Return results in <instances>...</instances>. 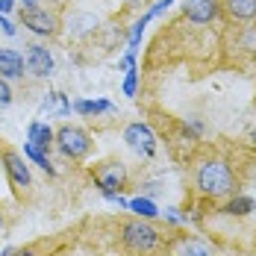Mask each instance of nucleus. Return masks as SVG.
Segmentation results:
<instances>
[{
  "instance_id": "obj_1",
  "label": "nucleus",
  "mask_w": 256,
  "mask_h": 256,
  "mask_svg": "<svg viewBox=\"0 0 256 256\" xmlns=\"http://www.w3.org/2000/svg\"><path fill=\"white\" fill-rule=\"evenodd\" d=\"M194 188L204 198H212V200L236 194V174H232L230 162L218 159V156L200 159L198 168H194Z\"/></svg>"
},
{
  "instance_id": "obj_2",
  "label": "nucleus",
  "mask_w": 256,
  "mask_h": 256,
  "mask_svg": "<svg viewBox=\"0 0 256 256\" xmlns=\"http://www.w3.org/2000/svg\"><path fill=\"white\" fill-rule=\"evenodd\" d=\"M118 236H121V244L127 250H132V254H150V250H156L162 244V232L156 230L150 221L136 218V215L121 224Z\"/></svg>"
},
{
  "instance_id": "obj_3",
  "label": "nucleus",
  "mask_w": 256,
  "mask_h": 256,
  "mask_svg": "<svg viewBox=\"0 0 256 256\" xmlns=\"http://www.w3.org/2000/svg\"><path fill=\"white\" fill-rule=\"evenodd\" d=\"M53 148L65 156V159L80 162V159H86V156L92 154L94 142H92V136H88L86 127H80V124H62V127L56 130Z\"/></svg>"
},
{
  "instance_id": "obj_4",
  "label": "nucleus",
  "mask_w": 256,
  "mask_h": 256,
  "mask_svg": "<svg viewBox=\"0 0 256 256\" xmlns=\"http://www.w3.org/2000/svg\"><path fill=\"white\" fill-rule=\"evenodd\" d=\"M121 138H124V144H127L136 156H142V159H154L156 156L159 142H156V132L148 127L144 121H132V124H127L124 132H121Z\"/></svg>"
},
{
  "instance_id": "obj_5",
  "label": "nucleus",
  "mask_w": 256,
  "mask_h": 256,
  "mask_svg": "<svg viewBox=\"0 0 256 256\" xmlns=\"http://www.w3.org/2000/svg\"><path fill=\"white\" fill-rule=\"evenodd\" d=\"M92 180H94V186L103 192H124L130 182V174H127V165L124 162H118V159H106L100 165H94L92 168Z\"/></svg>"
},
{
  "instance_id": "obj_6",
  "label": "nucleus",
  "mask_w": 256,
  "mask_h": 256,
  "mask_svg": "<svg viewBox=\"0 0 256 256\" xmlns=\"http://www.w3.org/2000/svg\"><path fill=\"white\" fill-rule=\"evenodd\" d=\"M0 165H3V171H6V177H9L15 192L32 188V174H30L24 154H18L15 148H0Z\"/></svg>"
},
{
  "instance_id": "obj_7",
  "label": "nucleus",
  "mask_w": 256,
  "mask_h": 256,
  "mask_svg": "<svg viewBox=\"0 0 256 256\" xmlns=\"http://www.w3.org/2000/svg\"><path fill=\"white\" fill-rule=\"evenodd\" d=\"M21 24H24L26 32H32V36H38V38H53L56 32H59V15H56V9L50 6H38V9H30V12H21Z\"/></svg>"
},
{
  "instance_id": "obj_8",
  "label": "nucleus",
  "mask_w": 256,
  "mask_h": 256,
  "mask_svg": "<svg viewBox=\"0 0 256 256\" xmlns=\"http://www.w3.org/2000/svg\"><path fill=\"white\" fill-rule=\"evenodd\" d=\"M24 68L30 77L36 80H50L56 74V59H53L50 48L38 44V42H30L24 48Z\"/></svg>"
},
{
  "instance_id": "obj_9",
  "label": "nucleus",
  "mask_w": 256,
  "mask_h": 256,
  "mask_svg": "<svg viewBox=\"0 0 256 256\" xmlns=\"http://www.w3.org/2000/svg\"><path fill=\"white\" fill-rule=\"evenodd\" d=\"M182 12H186V18H188L192 24L206 26L221 15V0H188V3L182 6Z\"/></svg>"
},
{
  "instance_id": "obj_10",
  "label": "nucleus",
  "mask_w": 256,
  "mask_h": 256,
  "mask_svg": "<svg viewBox=\"0 0 256 256\" xmlns=\"http://www.w3.org/2000/svg\"><path fill=\"white\" fill-rule=\"evenodd\" d=\"M26 68H24V53L12 50V48H0V80H24Z\"/></svg>"
},
{
  "instance_id": "obj_11",
  "label": "nucleus",
  "mask_w": 256,
  "mask_h": 256,
  "mask_svg": "<svg viewBox=\"0 0 256 256\" xmlns=\"http://www.w3.org/2000/svg\"><path fill=\"white\" fill-rule=\"evenodd\" d=\"M221 9L236 24H254L256 21V0H221Z\"/></svg>"
},
{
  "instance_id": "obj_12",
  "label": "nucleus",
  "mask_w": 256,
  "mask_h": 256,
  "mask_svg": "<svg viewBox=\"0 0 256 256\" xmlns=\"http://www.w3.org/2000/svg\"><path fill=\"white\" fill-rule=\"evenodd\" d=\"M174 256H215V250L200 236H180L174 242Z\"/></svg>"
},
{
  "instance_id": "obj_13",
  "label": "nucleus",
  "mask_w": 256,
  "mask_h": 256,
  "mask_svg": "<svg viewBox=\"0 0 256 256\" xmlns=\"http://www.w3.org/2000/svg\"><path fill=\"white\" fill-rule=\"evenodd\" d=\"M42 112H48V118H68V115L74 112V106L68 100V94L50 88V92L42 98Z\"/></svg>"
},
{
  "instance_id": "obj_14",
  "label": "nucleus",
  "mask_w": 256,
  "mask_h": 256,
  "mask_svg": "<svg viewBox=\"0 0 256 256\" xmlns=\"http://www.w3.org/2000/svg\"><path fill=\"white\" fill-rule=\"evenodd\" d=\"M53 138H56V130H53L50 124H44V121H30V127H26V142H30V144H36L38 150L50 154Z\"/></svg>"
},
{
  "instance_id": "obj_15",
  "label": "nucleus",
  "mask_w": 256,
  "mask_h": 256,
  "mask_svg": "<svg viewBox=\"0 0 256 256\" xmlns=\"http://www.w3.org/2000/svg\"><path fill=\"white\" fill-rule=\"evenodd\" d=\"M71 106H74V112L82 115V118H98V115H112L115 112V103L103 100V98H98V100H74Z\"/></svg>"
},
{
  "instance_id": "obj_16",
  "label": "nucleus",
  "mask_w": 256,
  "mask_h": 256,
  "mask_svg": "<svg viewBox=\"0 0 256 256\" xmlns=\"http://www.w3.org/2000/svg\"><path fill=\"white\" fill-rule=\"evenodd\" d=\"M221 212L230 218H248L250 212H256V200L248 194H230V200L221 206Z\"/></svg>"
},
{
  "instance_id": "obj_17",
  "label": "nucleus",
  "mask_w": 256,
  "mask_h": 256,
  "mask_svg": "<svg viewBox=\"0 0 256 256\" xmlns=\"http://www.w3.org/2000/svg\"><path fill=\"white\" fill-rule=\"evenodd\" d=\"M127 209L136 215V218H144V221H154V218L162 215V212H159V206H156L150 198H144V194H138V198L127 200Z\"/></svg>"
},
{
  "instance_id": "obj_18",
  "label": "nucleus",
  "mask_w": 256,
  "mask_h": 256,
  "mask_svg": "<svg viewBox=\"0 0 256 256\" xmlns=\"http://www.w3.org/2000/svg\"><path fill=\"white\" fill-rule=\"evenodd\" d=\"M24 156L36 165V168H42L48 177H56V168H53V162H50V154H44V150H38L36 144H30V142H24Z\"/></svg>"
},
{
  "instance_id": "obj_19",
  "label": "nucleus",
  "mask_w": 256,
  "mask_h": 256,
  "mask_svg": "<svg viewBox=\"0 0 256 256\" xmlns=\"http://www.w3.org/2000/svg\"><path fill=\"white\" fill-rule=\"evenodd\" d=\"M171 3H174V0H156L154 6H150V9H148V12H144L142 18H138V21H142V24H148V21H154L156 15H162V12H165V9H168Z\"/></svg>"
},
{
  "instance_id": "obj_20",
  "label": "nucleus",
  "mask_w": 256,
  "mask_h": 256,
  "mask_svg": "<svg viewBox=\"0 0 256 256\" xmlns=\"http://www.w3.org/2000/svg\"><path fill=\"white\" fill-rule=\"evenodd\" d=\"M12 100H15V92H12L9 80H0V109H9Z\"/></svg>"
},
{
  "instance_id": "obj_21",
  "label": "nucleus",
  "mask_w": 256,
  "mask_h": 256,
  "mask_svg": "<svg viewBox=\"0 0 256 256\" xmlns=\"http://www.w3.org/2000/svg\"><path fill=\"white\" fill-rule=\"evenodd\" d=\"M136 92H138V71H130L127 77H124V94L136 98Z\"/></svg>"
},
{
  "instance_id": "obj_22",
  "label": "nucleus",
  "mask_w": 256,
  "mask_h": 256,
  "mask_svg": "<svg viewBox=\"0 0 256 256\" xmlns=\"http://www.w3.org/2000/svg\"><path fill=\"white\" fill-rule=\"evenodd\" d=\"M165 221H171V224H188V215H180V209H174V206H171V209H165Z\"/></svg>"
},
{
  "instance_id": "obj_23",
  "label": "nucleus",
  "mask_w": 256,
  "mask_h": 256,
  "mask_svg": "<svg viewBox=\"0 0 256 256\" xmlns=\"http://www.w3.org/2000/svg\"><path fill=\"white\" fill-rule=\"evenodd\" d=\"M0 30H3V32H6L9 38H12V36L18 32V26H15L12 21H9V15H0Z\"/></svg>"
},
{
  "instance_id": "obj_24",
  "label": "nucleus",
  "mask_w": 256,
  "mask_h": 256,
  "mask_svg": "<svg viewBox=\"0 0 256 256\" xmlns=\"http://www.w3.org/2000/svg\"><path fill=\"white\" fill-rule=\"evenodd\" d=\"M242 44H244L248 50H256V26H250V30L244 32V38H242Z\"/></svg>"
},
{
  "instance_id": "obj_25",
  "label": "nucleus",
  "mask_w": 256,
  "mask_h": 256,
  "mask_svg": "<svg viewBox=\"0 0 256 256\" xmlns=\"http://www.w3.org/2000/svg\"><path fill=\"white\" fill-rule=\"evenodd\" d=\"M121 68H124V71H136V50H127V56H124V59H121Z\"/></svg>"
},
{
  "instance_id": "obj_26",
  "label": "nucleus",
  "mask_w": 256,
  "mask_h": 256,
  "mask_svg": "<svg viewBox=\"0 0 256 256\" xmlns=\"http://www.w3.org/2000/svg\"><path fill=\"white\" fill-rule=\"evenodd\" d=\"M42 6V0H18V9L21 12H30V9H38Z\"/></svg>"
},
{
  "instance_id": "obj_27",
  "label": "nucleus",
  "mask_w": 256,
  "mask_h": 256,
  "mask_svg": "<svg viewBox=\"0 0 256 256\" xmlns=\"http://www.w3.org/2000/svg\"><path fill=\"white\" fill-rule=\"evenodd\" d=\"M18 6V0H0V15H9Z\"/></svg>"
},
{
  "instance_id": "obj_28",
  "label": "nucleus",
  "mask_w": 256,
  "mask_h": 256,
  "mask_svg": "<svg viewBox=\"0 0 256 256\" xmlns=\"http://www.w3.org/2000/svg\"><path fill=\"white\" fill-rule=\"evenodd\" d=\"M12 256H42V254L30 244V248H15V254H12Z\"/></svg>"
},
{
  "instance_id": "obj_29",
  "label": "nucleus",
  "mask_w": 256,
  "mask_h": 256,
  "mask_svg": "<svg viewBox=\"0 0 256 256\" xmlns=\"http://www.w3.org/2000/svg\"><path fill=\"white\" fill-rule=\"evenodd\" d=\"M6 230V212H3V206H0V232Z\"/></svg>"
},
{
  "instance_id": "obj_30",
  "label": "nucleus",
  "mask_w": 256,
  "mask_h": 256,
  "mask_svg": "<svg viewBox=\"0 0 256 256\" xmlns=\"http://www.w3.org/2000/svg\"><path fill=\"white\" fill-rule=\"evenodd\" d=\"M12 254H15V248H6V250H3L0 256H12Z\"/></svg>"
},
{
  "instance_id": "obj_31",
  "label": "nucleus",
  "mask_w": 256,
  "mask_h": 256,
  "mask_svg": "<svg viewBox=\"0 0 256 256\" xmlns=\"http://www.w3.org/2000/svg\"><path fill=\"white\" fill-rule=\"evenodd\" d=\"M250 142H254V144H256V127L250 130Z\"/></svg>"
}]
</instances>
